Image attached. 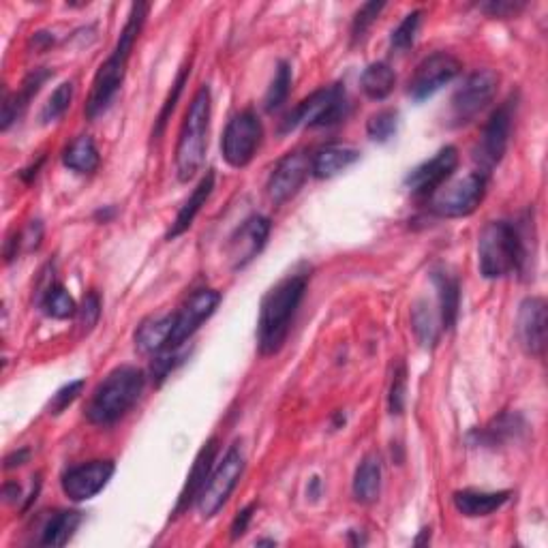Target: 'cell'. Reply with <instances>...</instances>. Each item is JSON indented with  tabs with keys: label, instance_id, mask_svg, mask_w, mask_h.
Instances as JSON below:
<instances>
[{
	"label": "cell",
	"instance_id": "cell-3",
	"mask_svg": "<svg viewBox=\"0 0 548 548\" xmlns=\"http://www.w3.org/2000/svg\"><path fill=\"white\" fill-rule=\"evenodd\" d=\"M309 277L304 272L289 274L272 289H268L260 304L257 319V349L262 356H274L285 345L296 311L307 292Z\"/></svg>",
	"mask_w": 548,
	"mask_h": 548
},
{
	"label": "cell",
	"instance_id": "cell-2",
	"mask_svg": "<svg viewBox=\"0 0 548 548\" xmlns=\"http://www.w3.org/2000/svg\"><path fill=\"white\" fill-rule=\"evenodd\" d=\"M146 15H148L146 3H135L131 7L129 20H127L125 28L120 30V37L114 45L112 54L99 67L95 80H93V88H90L88 101L84 105V114L88 120H97L99 116H103L112 108L116 95L120 93V88H123L129 58H131V52L135 48L137 39H140V35H142V28L146 24Z\"/></svg>",
	"mask_w": 548,
	"mask_h": 548
},
{
	"label": "cell",
	"instance_id": "cell-7",
	"mask_svg": "<svg viewBox=\"0 0 548 548\" xmlns=\"http://www.w3.org/2000/svg\"><path fill=\"white\" fill-rule=\"evenodd\" d=\"M486 195V174L469 172L450 178L431 197L429 208L441 219H463L474 215Z\"/></svg>",
	"mask_w": 548,
	"mask_h": 548
},
{
	"label": "cell",
	"instance_id": "cell-37",
	"mask_svg": "<svg viewBox=\"0 0 548 548\" xmlns=\"http://www.w3.org/2000/svg\"><path fill=\"white\" fill-rule=\"evenodd\" d=\"M189 75H191V60H189V63H187L185 67L180 69L176 82L172 84L170 95H167V99H165V103H163V108H161V112H159L157 127H155V131H152V137H161V135H163L165 125H167V118L172 116V112H174V108H176V103H178V99H180V95H182V90H185V84L189 82Z\"/></svg>",
	"mask_w": 548,
	"mask_h": 548
},
{
	"label": "cell",
	"instance_id": "cell-48",
	"mask_svg": "<svg viewBox=\"0 0 548 548\" xmlns=\"http://www.w3.org/2000/svg\"><path fill=\"white\" fill-rule=\"evenodd\" d=\"M257 544H274V540H260Z\"/></svg>",
	"mask_w": 548,
	"mask_h": 548
},
{
	"label": "cell",
	"instance_id": "cell-29",
	"mask_svg": "<svg viewBox=\"0 0 548 548\" xmlns=\"http://www.w3.org/2000/svg\"><path fill=\"white\" fill-rule=\"evenodd\" d=\"M362 93L371 101H384L392 95L394 86H397V73L388 63H371L360 75Z\"/></svg>",
	"mask_w": 548,
	"mask_h": 548
},
{
	"label": "cell",
	"instance_id": "cell-17",
	"mask_svg": "<svg viewBox=\"0 0 548 548\" xmlns=\"http://www.w3.org/2000/svg\"><path fill=\"white\" fill-rule=\"evenodd\" d=\"M114 471H116L114 461H90L65 471L63 480H60V486H63V493L71 501L80 504V501H88L95 495H99L112 480Z\"/></svg>",
	"mask_w": 548,
	"mask_h": 548
},
{
	"label": "cell",
	"instance_id": "cell-41",
	"mask_svg": "<svg viewBox=\"0 0 548 548\" xmlns=\"http://www.w3.org/2000/svg\"><path fill=\"white\" fill-rule=\"evenodd\" d=\"M82 390H84V379H78V382H71V384H67V386L60 388V390L54 394V397H52V401H50V407H48V409H50V414H54V416L63 414V411H65L75 399L80 397Z\"/></svg>",
	"mask_w": 548,
	"mask_h": 548
},
{
	"label": "cell",
	"instance_id": "cell-34",
	"mask_svg": "<svg viewBox=\"0 0 548 548\" xmlns=\"http://www.w3.org/2000/svg\"><path fill=\"white\" fill-rule=\"evenodd\" d=\"M420 24H422V11H411V13H407L405 18H403V22L392 30V37H390V48H392V52L405 54L407 50L414 48L416 37H418V30H420Z\"/></svg>",
	"mask_w": 548,
	"mask_h": 548
},
{
	"label": "cell",
	"instance_id": "cell-42",
	"mask_svg": "<svg viewBox=\"0 0 548 548\" xmlns=\"http://www.w3.org/2000/svg\"><path fill=\"white\" fill-rule=\"evenodd\" d=\"M525 9V3H512V0H491V3H482L480 11L489 13L491 18H514Z\"/></svg>",
	"mask_w": 548,
	"mask_h": 548
},
{
	"label": "cell",
	"instance_id": "cell-23",
	"mask_svg": "<svg viewBox=\"0 0 548 548\" xmlns=\"http://www.w3.org/2000/svg\"><path fill=\"white\" fill-rule=\"evenodd\" d=\"M212 191H215V172L208 170V172L202 176V180L197 182V187H195L193 193L189 195V200L180 206V210H178V215H176L172 227H170V230H167V236H165L167 240H174V238L182 236V234H185V232L189 230V227H191L193 221H195V217L200 215V210H202V208L206 206V202L210 200Z\"/></svg>",
	"mask_w": 548,
	"mask_h": 548
},
{
	"label": "cell",
	"instance_id": "cell-22",
	"mask_svg": "<svg viewBox=\"0 0 548 548\" xmlns=\"http://www.w3.org/2000/svg\"><path fill=\"white\" fill-rule=\"evenodd\" d=\"M510 491H478V489H463L452 495L454 508L467 519H482L491 516L497 510L504 508L510 501Z\"/></svg>",
	"mask_w": 548,
	"mask_h": 548
},
{
	"label": "cell",
	"instance_id": "cell-46",
	"mask_svg": "<svg viewBox=\"0 0 548 548\" xmlns=\"http://www.w3.org/2000/svg\"><path fill=\"white\" fill-rule=\"evenodd\" d=\"M431 540V529H422V534H420V538L418 540H414V544L416 546H420V544H424V542H429Z\"/></svg>",
	"mask_w": 548,
	"mask_h": 548
},
{
	"label": "cell",
	"instance_id": "cell-15",
	"mask_svg": "<svg viewBox=\"0 0 548 548\" xmlns=\"http://www.w3.org/2000/svg\"><path fill=\"white\" fill-rule=\"evenodd\" d=\"M309 174H311V157L304 155L302 150L287 152V155L274 165V170L268 178V185H266L268 197L277 206L289 202L302 189Z\"/></svg>",
	"mask_w": 548,
	"mask_h": 548
},
{
	"label": "cell",
	"instance_id": "cell-4",
	"mask_svg": "<svg viewBox=\"0 0 548 548\" xmlns=\"http://www.w3.org/2000/svg\"><path fill=\"white\" fill-rule=\"evenodd\" d=\"M146 388V373L137 367H116L95 388L86 405V418L95 426H112L140 401Z\"/></svg>",
	"mask_w": 548,
	"mask_h": 548
},
{
	"label": "cell",
	"instance_id": "cell-28",
	"mask_svg": "<svg viewBox=\"0 0 548 548\" xmlns=\"http://www.w3.org/2000/svg\"><path fill=\"white\" fill-rule=\"evenodd\" d=\"M63 163L75 174H93L101 163L97 144L90 135H80L65 148Z\"/></svg>",
	"mask_w": 548,
	"mask_h": 548
},
{
	"label": "cell",
	"instance_id": "cell-31",
	"mask_svg": "<svg viewBox=\"0 0 548 548\" xmlns=\"http://www.w3.org/2000/svg\"><path fill=\"white\" fill-rule=\"evenodd\" d=\"M411 326H414V332L422 347H435L441 332V319L439 311H433L431 302L418 300L414 304V309H411Z\"/></svg>",
	"mask_w": 548,
	"mask_h": 548
},
{
	"label": "cell",
	"instance_id": "cell-36",
	"mask_svg": "<svg viewBox=\"0 0 548 548\" xmlns=\"http://www.w3.org/2000/svg\"><path fill=\"white\" fill-rule=\"evenodd\" d=\"M399 129V112L397 110H379L367 120V135L377 144L390 142Z\"/></svg>",
	"mask_w": 548,
	"mask_h": 548
},
{
	"label": "cell",
	"instance_id": "cell-40",
	"mask_svg": "<svg viewBox=\"0 0 548 548\" xmlns=\"http://www.w3.org/2000/svg\"><path fill=\"white\" fill-rule=\"evenodd\" d=\"M101 317V298L97 292H88L78 309V322L84 334L93 330Z\"/></svg>",
	"mask_w": 548,
	"mask_h": 548
},
{
	"label": "cell",
	"instance_id": "cell-9",
	"mask_svg": "<svg viewBox=\"0 0 548 548\" xmlns=\"http://www.w3.org/2000/svg\"><path fill=\"white\" fill-rule=\"evenodd\" d=\"M499 86V75L493 69H480L469 75L450 99V125L463 127L493 103Z\"/></svg>",
	"mask_w": 548,
	"mask_h": 548
},
{
	"label": "cell",
	"instance_id": "cell-18",
	"mask_svg": "<svg viewBox=\"0 0 548 548\" xmlns=\"http://www.w3.org/2000/svg\"><path fill=\"white\" fill-rule=\"evenodd\" d=\"M546 300L544 298H527L521 302L519 315H516V337L527 356L542 358L546 349Z\"/></svg>",
	"mask_w": 548,
	"mask_h": 548
},
{
	"label": "cell",
	"instance_id": "cell-45",
	"mask_svg": "<svg viewBox=\"0 0 548 548\" xmlns=\"http://www.w3.org/2000/svg\"><path fill=\"white\" fill-rule=\"evenodd\" d=\"M3 495H5V499L9 501V504H15V501H20V497H22L20 484L18 482H7L5 489H3Z\"/></svg>",
	"mask_w": 548,
	"mask_h": 548
},
{
	"label": "cell",
	"instance_id": "cell-25",
	"mask_svg": "<svg viewBox=\"0 0 548 548\" xmlns=\"http://www.w3.org/2000/svg\"><path fill=\"white\" fill-rule=\"evenodd\" d=\"M360 159V150L352 146H324L311 157V174L319 180H328L345 172Z\"/></svg>",
	"mask_w": 548,
	"mask_h": 548
},
{
	"label": "cell",
	"instance_id": "cell-33",
	"mask_svg": "<svg viewBox=\"0 0 548 548\" xmlns=\"http://www.w3.org/2000/svg\"><path fill=\"white\" fill-rule=\"evenodd\" d=\"M289 93H292V65L281 60V63L277 65V71H274V78L268 86V93L264 99L266 110L274 112V110L283 108V103L287 101Z\"/></svg>",
	"mask_w": 548,
	"mask_h": 548
},
{
	"label": "cell",
	"instance_id": "cell-43",
	"mask_svg": "<svg viewBox=\"0 0 548 548\" xmlns=\"http://www.w3.org/2000/svg\"><path fill=\"white\" fill-rule=\"evenodd\" d=\"M255 508H257V504H249V506H245V508H242L238 514H236V519L232 521V527H230V531H232V540H238V538H242V536H245L247 534V529H249V525H251V521H253V512H255Z\"/></svg>",
	"mask_w": 548,
	"mask_h": 548
},
{
	"label": "cell",
	"instance_id": "cell-14",
	"mask_svg": "<svg viewBox=\"0 0 548 548\" xmlns=\"http://www.w3.org/2000/svg\"><path fill=\"white\" fill-rule=\"evenodd\" d=\"M456 165H459V150L454 146L439 148L431 159H426L407 174L405 187L411 195L429 200L444 182L452 178Z\"/></svg>",
	"mask_w": 548,
	"mask_h": 548
},
{
	"label": "cell",
	"instance_id": "cell-30",
	"mask_svg": "<svg viewBox=\"0 0 548 548\" xmlns=\"http://www.w3.org/2000/svg\"><path fill=\"white\" fill-rule=\"evenodd\" d=\"M82 525V512L75 510H60L52 514L48 523L41 529V538L39 544L43 546H65L78 527Z\"/></svg>",
	"mask_w": 548,
	"mask_h": 548
},
{
	"label": "cell",
	"instance_id": "cell-16",
	"mask_svg": "<svg viewBox=\"0 0 548 548\" xmlns=\"http://www.w3.org/2000/svg\"><path fill=\"white\" fill-rule=\"evenodd\" d=\"M270 227V219L262 215H253L238 227L227 242V262L232 270L247 268L264 251Z\"/></svg>",
	"mask_w": 548,
	"mask_h": 548
},
{
	"label": "cell",
	"instance_id": "cell-5",
	"mask_svg": "<svg viewBox=\"0 0 548 548\" xmlns=\"http://www.w3.org/2000/svg\"><path fill=\"white\" fill-rule=\"evenodd\" d=\"M212 97L204 84L189 103V110L182 120L176 142V174L180 182H189L202 170L208 148Z\"/></svg>",
	"mask_w": 548,
	"mask_h": 548
},
{
	"label": "cell",
	"instance_id": "cell-35",
	"mask_svg": "<svg viewBox=\"0 0 548 548\" xmlns=\"http://www.w3.org/2000/svg\"><path fill=\"white\" fill-rule=\"evenodd\" d=\"M73 90H75L73 82H63L54 90L50 99L45 101L41 116H39L43 125L56 123V120H60L67 114V110L71 108V101H73Z\"/></svg>",
	"mask_w": 548,
	"mask_h": 548
},
{
	"label": "cell",
	"instance_id": "cell-32",
	"mask_svg": "<svg viewBox=\"0 0 548 548\" xmlns=\"http://www.w3.org/2000/svg\"><path fill=\"white\" fill-rule=\"evenodd\" d=\"M41 309L48 317L54 319H69L78 315V304H75L73 296L67 292L65 285L52 283L41 294Z\"/></svg>",
	"mask_w": 548,
	"mask_h": 548
},
{
	"label": "cell",
	"instance_id": "cell-11",
	"mask_svg": "<svg viewBox=\"0 0 548 548\" xmlns=\"http://www.w3.org/2000/svg\"><path fill=\"white\" fill-rule=\"evenodd\" d=\"M514 114H516V97H510L491 114L489 123H486L482 129L480 142L474 148V159L480 165V172L486 176L495 170L506 155L510 135H512V125H514Z\"/></svg>",
	"mask_w": 548,
	"mask_h": 548
},
{
	"label": "cell",
	"instance_id": "cell-27",
	"mask_svg": "<svg viewBox=\"0 0 548 548\" xmlns=\"http://www.w3.org/2000/svg\"><path fill=\"white\" fill-rule=\"evenodd\" d=\"M433 283L439 300V319L441 330H450L456 324L461 309V285L446 270H433Z\"/></svg>",
	"mask_w": 548,
	"mask_h": 548
},
{
	"label": "cell",
	"instance_id": "cell-13",
	"mask_svg": "<svg viewBox=\"0 0 548 548\" xmlns=\"http://www.w3.org/2000/svg\"><path fill=\"white\" fill-rule=\"evenodd\" d=\"M219 302L221 294L217 289H197L178 311H174V332L167 352L185 347V343L202 328V324L215 315Z\"/></svg>",
	"mask_w": 548,
	"mask_h": 548
},
{
	"label": "cell",
	"instance_id": "cell-47",
	"mask_svg": "<svg viewBox=\"0 0 548 548\" xmlns=\"http://www.w3.org/2000/svg\"><path fill=\"white\" fill-rule=\"evenodd\" d=\"M317 489H319V478H313V480H311V489H309V495H311L313 499H317V495H319Z\"/></svg>",
	"mask_w": 548,
	"mask_h": 548
},
{
	"label": "cell",
	"instance_id": "cell-1",
	"mask_svg": "<svg viewBox=\"0 0 548 548\" xmlns=\"http://www.w3.org/2000/svg\"><path fill=\"white\" fill-rule=\"evenodd\" d=\"M534 245V242H531ZM529 227L510 221H491L478 236V268L484 279H506L510 274H525L531 260Z\"/></svg>",
	"mask_w": 548,
	"mask_h": 548
},
{
	"label": "cell",
	"instance_id": "cell-10",
	"mask_svg": "<svg viewBox=\"0 0 548 548\" xmlns=\"http://www.w3.org/2000/svg\"><path fill=\"white\" fill-rule=\"evenodd\" d=\"M264 137L262 120L253 110H245L236 116H232L230 123H227L223 137H221V157L225 163L234 167V170H242L247 167L255 152L260 150Z\"/></svg>",
	"mask_w": 548,
	"mask_h": 548
},
{
	"label": "cell",
	"instance_id": "cell-8",
	"mask_svg": "<svg viewBox=\"0 0 548 548\" xmlns=\"http://www.w3.org/2000/svg\"><path fill=\"white\" fill-rule=\"evenodd\" d=\"M245 452L240 446H230L223 454V459L212 469V474L204 486V491L197 499V510H200L202 519H212L232 497L238 480L245 474Z\"/></svg>",
	"mask_w": 548,
	"mask_h": 548
},
{
	"label": "cell",
	"instance_id": "cell-20",
	"mask_svg": "<svg viewBox=\"0 0 548 548\" xmlns=\"http://www.w3.org/2000/svg\"><path fill=\"white\" fill-rule=\"evenodd\" d=\"M174 332V313L152 315L137 326L135 330V347L137 352L146 356H157L170 349Z\"/></svg>",
	"mask_w": 548,
	"mask_h": 548
},
{
	"label": "cell",
	"instance_id": "cell-26",
	"mask_svg": "<svg viewBox=\"0 0 548 548\" xmlns=\"http://www.w3.org/2000/svg\"><path fill=\"white\" fill-rule=\"evenodd\" d=\"M354 497L358 504L371 506L382 493V459L377 454H367L354 474Z\"/></svg>",
	"mask_w": 548,
	"mask_h": 548
},
{
	"label": "cell",
	"instance_id": "cell-24",
	"mask_svg": "<svg viewBox=\"0 0 548 548\" xmlns=\"http://www.w3.org/2000/svg\"><path fill=\"white\" fill-rule=\"evenodd\" d=\"M523 431L525 420L519 414H501L486 426H482L480 431L471 433V439H474V446L497 448L510 444V441H516L523 435Z\"/></svg>",
	"mask_w": 548,
	"mask_h": 548
},
{
	"label": "cell",
	"instance_id": "cell-21",
	"mask_svg": "<svg viewBox=\"0 0 548 548\" xmlns=\"http://www.w3.org/2000/svg\"><path fill=\"white\" fill-rule=\"evenodd\" d=\"M50 78H52L50 69H33L26 75L24 82H22V88L18 90V93L5 97L3 116H0V129L7 131L15 123V120L24 116L30 101L37 97L41 86L48 82Z\"/></svg>",
	"mask_w": 548,
	"mask_h": 548
},
{
	"label": "cell",
	"instance_id": "cell-39",
	"mask_svg": "<svg viewBox=\"0 0 548 548\" xmlns=\"http://www.w3.org/2000/svg\"><path fill=\"white\" fill-rule=\"evenodd\" d=\"M405 394H407V371L405 364H399L392 377V386L388 394V409L392 416H401L405 409Z\"/></svg>",
	"mask_w": 548,
	"mask_h": 548
},
{
	"label": "cell",
	"instance_id": "cell-19",
	"mask_svg": "<svg viewBox=\"0 0 548 548\" xmlns=\"http://www.w3.org/2000/svg\"><path fill=\"white\" fill-rule=\"evenodd\" d=\"M217 454H219V437H210L206 444L200 448V452L195 454V461L191 465V471L187 476L185 486L178 495L174 514H185L193 504H197L200 499L204 486L212 474V469L217 465Z\"/></svg>",
	"mask_w": 548,
	"mask_h": 548
},
{
	"label": "cell",
	"instance_id": "cell-38",
	"mask_svg": "<svg viewBox=\"0 0 548 548\" xmlns=\"http://www.w3.org/2000/svg\"><path fill=\"white\" fill-rule=\"evenodd\" d=\"M386 9L384 3H367L358 9V13L354 15L352 22V43L358 45L367 37V33L371 30V26L379 20V13Z\"/></svg>",
	"mask_w": 548,
	"mask_h": 548
},
{
	"label": "cell",
	"instance_id": "cell-6",
	"mask_svg": "<svg viewBox=\"0 0 548 548\" xmlns=\"http://www.w3.org/2000/svg\"><path fill=\"white\" fill-rule=\"evenodd\" d=\"M347 112H349V103H347V93L343 84L319 88L313 95L300 101L294 112H289L285 116L281 133L296 131L300 127L317 129V127L337 125L347 116Z\"/></svg>",
	"mask_w": 548,
	"mask_h": 548
},
{
	"label": "cell",
	"instance_id": "cell-44",
	"mask_svg": "<svg viewBox=\"0 0 548 548\" xmlns=\"http://www.w3.org/2000/svg\"><path fill=\"white\" fill-rule=\"evenodd\" d=\"M28 456H30V450L28 448H22V450H15L11 452L7 459H5V469H13V467H20L28 461Z\"/></svg>",
	"mask_w": 548,
	"mask_h": 548
},
{
	"label": "cell",
	"instance_id": "cell-12",
	"mask_svg": "<svg viewBox=\"0 0 548 548\" xmlns=\"http://www.w3.org/2000/svg\"><path fill=\"white\" fill-rule=\"evenodd\" d=\"M461 69V60L450 52H435L426 56L409 78L407 95L418 103L431 99L446 84H450L461 73Z\"/></svg>",
	"mask_w": 548,
	"mask_h": 548
}]
</instances>
